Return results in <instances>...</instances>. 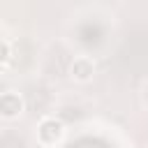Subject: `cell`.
I'll use <instances>...</instances> for the list:
<instances>
[{"instance_id":"2","label":"cell","mask_w":148,"mask_h":148,"mask_svg":"<svg viewBox=\"0 0 148 148\" xmlns=\"http://www.w3.org/2000/svg\"><path fill=\"white\" fill-rule=\"evenodd\" d=\"M25 111V102L16 90H7L0 95V116L5 120H16Z\"/></svg>"},{"instance_id":"1","label":"cell","mask_w":148,"mask_h":148,"mask_svg":"<svg viewBox=\"0 0 148 148\" xmlns=\"http://www.w3.org/2000/svg\"><path fill=\"white\" fill-rule=\"evenodd\" d=\"M35 136H37V141L42 143V146H56V143H60L62 139H65V125H62V120H58V118H53V116H46V118H42L39 123H37V132H35Z\"/></svg>"},{"instance_id":"3","label":"cell","mask_w":148,"mask_h":148,"mask_svg":"<svg viewBox=\"0 0 148 148\" xmlns=\"http://www.w3.org/2000/svg\"><path fill=\"white\" fill-rule=\"evenodd\" d=\"M95 72H97L95 60H92L90 56H83V53L76 56V58L72 60V65H69V76H72L76 83H88V81H92Z\"/></svg>"},{"instance_id":"4","label":"cell","mask_w":148,"mask_h":148,"mask_svg":"<svg viewBox=\"0 0 148 148\" xmlns=\"http://www.w3.org/2000/svg\"><path fill=\"white\" fill-rule=\"evenodd\" d=\"M9 62H12V42H9V37H2V42H0V65H2V69H7Z\"/></svg>"}]
</instances>
